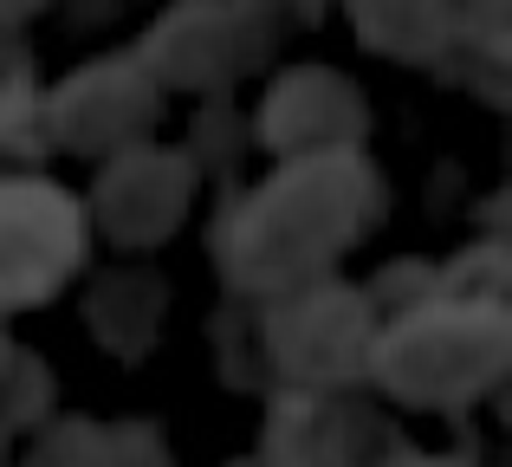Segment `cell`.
Segmentation results:
<instances>
[{"mask_svg":"<svg viewBox=\"0 0 512 467\" xmlns=\"http://www.w3.org/2000/svg\"><path fill=\"white\" fill-rule=\"evenodd\" d=\"M376 215V176L350 150H305L299 169L247 208V228L227 234V266L247 286H292L325 266Z\"/></svg>","mask_w":512,"mask_h":467,"instance_id":"6da1fadb","label":"cell"},{"mask_svg":"<svg viewBox=\"0 0 512 467\" xmlns=\"http://www.w3.org/2000/svg\"><path fill=\"white\" fill-rule=\"evenodd\" d=\"M506 364V312L487 292H448V299L409 312L383 344H376V370L389 390L415 396V403H454L493 383Z\"/></svg>","mask_w":512,"mask_h":467,"instance_id":"7a4b0ae2","label":"cell"},{"mask_svg":"<svg viewBox=\"0 0 512 467\" xmlns=\"http://www.w3.org/2000/svg\"><path fill=\"white\" fill-rule=\"evenodd\" d=\"M85 215L52 182H0V299H39L78 266Z\"/></svg>","mask_w":512,"mask_h":467,"instance_id":"3957f363","label":"cell"},{"mask_svg":"<svg viewBox=\"0 0 512 467\" xmlns=\"http://www.w3.org/2000/svg\"><path fill=\"white\" fill-rule=\"evenodd\" d=\"M273 351L292 377H312V383L357 377L363 357H370V305L344 286L305 292L273 318Z\"/></svg>","mask_w":512,"mask_h":467,"instance_id":"277c9868","label":"cell"},{"mask_svg":"<svg viewBox=\"0 0 512 467\" xmlns=\"http://www.w3.org/2000/svg\"><path fill=\"white\" fill-rule=\"evenodd\" d=\"M383 435L363 409L331 396H286L273 416V461L279 467H363L357 442Z\"/></svg>","mask_w":512,"mask_h":467,"instance_id":"5b68a950","label":"cell"},{"mask_svg":"<svg viewBox=\"0 0 512 467\" xmlns=\"http://www.w3.org/2000/svg\"><path fill=\"white\" fill-rule=\"evenodd\" d=\"M182 189H188V169L175 156H156V150H137L111 169L104 182V221H111L117 240H150L163 234L175 215H182Z\"/></svg>","mask_w":512,"mask_h":467,"instance_id":"8992f818","label":"cell"},{"mask_svg":"<svg viewBox=\"0 0 512 467\" xmlns=\"http://www.w3.org/2000/svg\"><path fill=\"white\" fill-rule=\"evenodd\" d=\"M325 111H350V98L338 91V78H286V91L266 111L273 143H305V150H344V130L325 124Z\"/></svg>","mask_w":512,"mask_h":467,"instance_id":"52a82bcc","label":"cell"},{"mask_svg":"<svg viewBox=\"0 0 512 467\" xmlns=\"http://www.w3.org/2000/svg\"><path fill=\"white\" fill-rule=\"evenodd\" d=\"M33 467H163V448H156L150 429H85V422H72V429H59L46 448H39Z\"/></svg>","mask_w":512,"mask_h":467,"instance_id":"ba28073f","label":"cell"},{"mask_svg":"<svg viewBox=\"0 0 512 467\" xmlns=\"http://www.w3.org/2000/svg\"><path fill=\"white\" fill-rule=\"evenodd\" d=\"M396 467H448V461H396Z\"/></svg>","mask_w":512,"mask_h":467,"instance_id":"9c48e42d","label":"cell"},{"mask_svg":"<svg viewBox=\"0 0 512 467\" xmlns=\"http://www.w3.org/2000/svg\"><path fill=\"white\" fill-rule=\"evenodd\" d=\"M0 364H7V351H0Z\"/></svg>","mask_w":512,"mask_h":467,"instance_id":"30bf717a","label":"cell"}]
</instances>
